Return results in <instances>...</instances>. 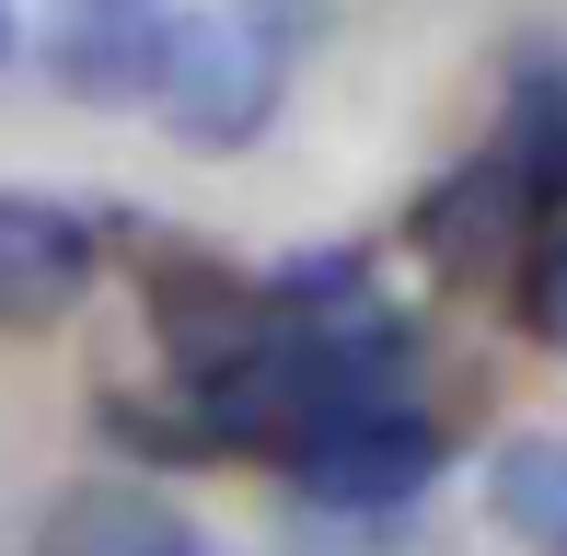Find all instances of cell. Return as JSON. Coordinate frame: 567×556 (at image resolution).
I'll use <instances>...</instances> for the list:
<instances>
[{"instance_id": "cell-1", "label": "cell", "mask_w": 567, "mask_h": 556, "mask_svg": "<svg viewBox=\"0 0 567 556\" xmlns=\"http://www.w3.org/2000/svg\"><path fill=\"white\" fill-rule=\"evenodd\" d=\"M278 82H290V47H278L267 0H197L163 12V70H151V105L186 151H244L267 140Z\"/></svg>"}, {"instance_id": "cell-2", "label": "cell", "mask_w": 567, "mask_h": 556, "mask_svg": "<svg viewBox=\"0 0 567 556\" xmlns=\"http://www.w3.org/2000/svg\"><path fill=\"white\" fill-rule=\"evenodd\" d=\"M441 429L417 406H337L313 418L290 452H278V475H290L301 511H371V522H405L429 487H441Z\"/></svg>"}, {"instance_id": "cell-3", "label": "cell", "mask_w": 567, "mask_h": 556, "mask_svg": "<svg viewBox=\"0 0 567 556\" xmlns=\"http://www.w3.org/2000/svg\"><path fill=\"white\" fill-rule=\"evenodd\" d=\"M47 70L70 105H140L163 70V0H47Z\"/></svg>"}, {"instance_id": "cell-4", "label": "cell", "mask_w": 567, "mask_h": 556, "mask_svg": "<svg viewBox=\"0 0 567 556\" xmlns=\"http://www.w3.org/2000/svg\"><path fill=\"white\" fill-rule=\"evenodd\" d=\"M93 267H105L93 220L47 209V197H0V325H59L93 290Z\"/></svg>"}, {"instance_id": "cell-5", "label": "cell", "mask_w": 567, "mask_h": 556, "mask_svg": "<svg viewBox=\"0 0 567 556\" xmlns=\"http://www.w3.org/2000/svg\"><path fill=\"white\" fill-rule=\"evenodd\" d=\"M486 163H498L522 233H556V220H567V70H556V59H522L509 116H498V151H486Z\"/></svg>"}, {"instance_id": "cell-6", "label": "cell", "mask_w": 567, "mask_h": 556, "mask_svg": "<svg viewBox=\"0 0 567 556\" xmlns=\"http://www.w3.org/2000/svg\"><path fill=\"white\" fill-rule=\"evenodd\" d=\"M486 511H498L509 545L567 556V429H509L486 452Z\"/></svg>"}, {"instance_id": "cell-7", "label": "cell", "mask_w": 567, "mask_h": 556, "mask_svg": "<svg viewBox=\"0 0 567 556\" xmlns=\"http://www.w3.org/2000/svg\"><path fill=\"white\" fill-rule=\"evenodd\" d=\"M35 556H209V545L151 487H82V498H59V522H47Z\"/></svg>"}, {"instance_id": "cell-8", "label": "cell", "mask_w": 567, "mask_h": 556, "mask_svg": "<svg viewBox=\"0 0 567 556\" xmlns=\"http://www.w3.org/2000/svg\"><path fill=\"white\" fill-rule=\"evenodd\" d=\"M522 233V209H509V186H498V163H463L429 186V209H417V244L429 256H486V244H509ZM533 244V233H522Z\"/></svg>"}, {"instance_id": "cell-9", "label": "cell", "mask_w": 567, "mask_h": 556, "mask_svg": "<svg viewBox=\"0 0 567 556\" xmlns=\"http://www.w3.org/2000/svg\"><path fill=\"white\" fill-rule=\"evenodd\" d=\"M417 522V511H405ZM405 522H371V511H301L290 498V556H394Z\"/></svg>"}, {"instance_id": "cell-10", "label": "cell", "mask_w": 567, "mask_h": 556, "mask_svg": "<svg viewBox=\"0 0 567 556\" xmlns=\"http://www.w3.org/2000/svg\"><path fill=\"white\" fill-rule=\"evenodd\" d=\"M522 325H533L545 348H567V220L522 244Z\"/></svg>"}, {"instance_id": "cell-11", "label": "cell", "mask_w": 567, "mask_h": 556, "mask_svg": "<svg viewBox=\"0 0 567 556\" xmlns=\"http://www.w3.org/2000/svg\"><path fill=\"white\" fill-rule=\"evenodd\" d=\"M12 47H23V23H12V0H0V70H12Z\"/></svg>"}]
</instances>
